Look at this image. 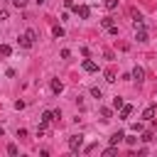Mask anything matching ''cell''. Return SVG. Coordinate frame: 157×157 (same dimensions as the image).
Segmentation results:
<instances>
[{"instance_id": "83f0119b", "label": "cell", "mask_w": 157, "mask_h": 157, "mask_svg": "<svg viewBox=\"0 0 157 157\" xmlns=\"http://www.w3.org/2000/svg\"><path fill=\"white\" fill-rule=\"evenodd\" d=\"M37 2H39V5H42V2H47V0H37Z\"/></svg>"}, {"instance_id": "44dd1931", "label": "cell", "mask_w": 157, "mask_h": 157, "mask_svg": "<svg viewBox=\"0 0 157 157\" xmlns=\"http://www.w3.org/2000/svg\"><path fill=\"white\" fill-rule=\"evenodd\" d=\"M7 155H17V145H15V142L7 145Z\"/></svg>"}, {"instance_id": "ba28073f", "label": "cell", "mask_w": 157, "mask_h": 157, "mask_svg": "<svg viewBox=\"0 0 157 157\" xmlns=\"http://www.w3.org/2000/svg\"><path fill=\"white\" fill-rule=\"evenodd\" d=\"M132 78H135V81H142V78H145V71H142L140 66H135V69H132Z\"/></svg>"}, {"instance_id": "ffe728a7", "label": "cell", "mask_w": 157, "mask_h": 157, "mask_svg": "<svg viewBox=\"0 0 157 157\" xmlns=\"http://www.w3.org/2000/svg\"><path fill=\"white\" fill-rule=\"evenodd\" d=\"M101 115H103V118H105V120H108V118H110V115H113V110H110V108H101Z\"/></svg>"}, {"instance_id": "9c48e42d", "label": "cell", "mask_w": 157, "mask_h": 157, "mask_svg": "<svg viewBox=\"0 0 157 157\" xmlns=\"http://www.w3.org/2000/svg\"><path fill=\"white\" fill-rule=\"evenodd\" d=\"M142 118H145V120H152V118H155V105H147L145 113H142Z\"/></svg>"}, {"instance_id": "9a60e30c", "label": "cell", "mask_w": 157, "mask_h": 157, "mask_svg": "<svg viewBox=\"0 0 157 157\" xmlns=\"http://www.w3.org/2000/svg\"><path fill=\"white\" fill-rule=\"evenodd\" d=\"M52 32H54V37H64V27H59V25H54Z\"/></svg>"}, {"instance_id": "8992f818", "label": "cell", "mask_w": 157, "mask_h": 157, "mask_svg": "<svg viewBox=\"0 0 157 157\" xmlns=\"http://www.w3.org/2000/svg\"><path fill=\"white\" fill-rule=\"evenodd\" d=\"M123 140H125V132H120V130L110 135V145H118V142H123Z\"/></svg>"}, {"instance_id": "7402d4cb", "label": "cell", "mask_w": 157, "mask_h": 157, "mask_svg": "<svg viewBox=\"0 0 157 157\" xmlns=\"http://www.w3.org/2000/svg\"><path fill=\"white\" fill-rule=\"evenodd\" d=\"M103 155H105V157H113V155H115V145H110L108 150H103Z\"/></svg>"}, {"instance_id": "8fae6325", "label": "cell", "mask_w": 157, "mask_h": 157, "mask_svg": "<svg viewBox=\"0 0 157 157\" xmlns=\"http://www.w3.org/2000/svg\"><path fill=\"white\" fill-rule=\"evenodd\" d=\"M0 54H2V56H10V54H12V47H10V44H0Z\"/></svg>"}, {"instance_id": "4316f807", "label": "cell", "mask_w": 157, "mask_h": 157, "mask_svg": "<svg viewBox=\"0 0 157 157\" xmlns=\"http://www.w3.org/2000/svg\"><path fill=\"white\" fill-rule=\"evenodd\" d=\"M2 135H5V130H2V128H0V137H2Z\"/></svg>"}, {"instance_id": "2e32d148", "label": "cell", "mask_w": 157, "mask_h": 157, "mask_svg": "<svg viewBox=\"0 0 157 157\" xmlns=\"http://www.w3.org/2000/svg\"><path fill=\"white\" fill-rule=\"evenodd\" d=\"M91 96H93V98H103V91H101L98 86H93V88H91Z\"/></svg>"}, {"instance_id": "6da1fadb", "label": "cell", "mask_w": 157, "mask_h": 157, "mask_svg": "<svg viewBox=\"0 0 157 157\" xmlns=\"http://www.w3.org/2000/svg\"><path fill=\"white\" fill-rule=\"evenodd\" d=\"M81 145H83V135H71V137H69V150H71V152H78Z\"/></svg>"}, {"instance_id": "484cf974", "label": "cell", "mask_w": 157, "mask_h": 157, "mask_svg": "<svg viewBox=\"0 0 157 157\" xmlns=\"http://www.w3.org/2000/svg\"><path fill=\"white\" fill-rule=\"evenodd\" d=\"M7 17H10V12H7V10H0V22H2V20H7Z\"/></svg>"}, {"instance_id": "d4e9b609", "label": "cell", "mask_w": 157, "mask_h": 157, "mask_svg": "<svg viewBox=\"0 0 157 157\" xmlns=\"http://www.w3.org/2000/svg\"><path fill=\"white\" fill-rule=\"evenodd\" d=\"M125 142H128V145H137V137H128V135H125Z\"/></svg>"}, {"instance_id": "5bb4252c", "label": "cell", "mask_w": 157, "mask_h": 157, "mask_svg": "<svg viewBox=\"0 0 157 157\" xmlns=\"http://www.w3.org/2000/svg\"><path fill=\"white\" fill-rule=\"evenodd\" d=\"M101 25H103V27L108 29V27H113L115 22H113V17H103V20H101Z\"/></svg>"}, {"instance_id": "52a82bcc", "label": "cell", "mask_w": 157, "mask_h": 157, "mask_svg": "<svg viewBox=\"0 0 157 157\" xmlns=\"http://www.w3.org/2000/svg\"><path fill=\"white\" fill-rule=\"evenodd\" d=\"M52 91H54V93H61V91H64V83H61L59 78H52Z\"/></svg>"}, {"instance_id": "603a6c76", "label": "cell", "mask_w": 157, "mask_h": 157, "mask_svg": "<svg viewBox=\"0 0 157 157\" xmlns=\"http://www.w3.org/2000/svg\"><path fill=\"white\" fill-rule=\"evenodd\" d=\"M113 105H115V108H123V98L115 96V98H113Z\"/></svg>"}, {"instance_id": "4fadbf2b", "label": "cell", "mask_w": 157, "mask_h": 157, "mask_svg": "<svg viewBox=\"0 0 157 157\" xmlns=\"http://www.w3.org/2000/svg\"><path fill=\"white\" fill-rule=\"evenodd\" d=\"M103 5H105V10H115L118 7V0H103Z\"/></svg>"}, {"instance_id": "cb8c5ba5", "label": "cell", "mask_w": 157, "mask_h": 157, "mask_svg": "<svg viewBox=\"0 0 157 157\" xmlns=\"http://www.w3.org/2000/svg\"><path fill=\"white\" fill-rule=\"evenodd\" d=\"M142 140H145V142H150V140H155V135H152V132H142Z\"/></svg>"}, {"instance_id": "e0dca14e", "label": "cell", "mask_w": 157, "mask_h": 157, "mask_svg": "<svg viewBox=\"0 0 157 157\" xmlns=\"http://www.w3.org/2000/svg\"><path fill=\"white\" fill-rule=\"evenodd\" d=\"M44 135H47V125H44V123H42V125H39V128H37V137H44Z\"/></svg>"}, {"instance_id": "7c38bea8", "label": "cell", "mask_w": 157, "mask_h": 157, "mask_svg": "<svg viewBox=\"0 0 157 157\" xmlns=\"http://www.w3.org/2000/svg\"><path fill=\"white\" fill-rule=\"evenodd\" d=\"M103 76H105V81H108V83H113V81H115V71H113V69H105V74H103Z\"/></svg>"}, {"instance_id": "277c9868", "label": "cell", "mask_w": 157, "mask_h": 157, "mask_svg": "<svg viewBox=\"0 0 157 157\" xmlns=\"http://www.w3.org/2000/svg\"><path fill=\"white\" fill-rule=\"evenodd\" d=\"M54 118H56V113H54V110H44V113H42V123H44V125L54 123Z\"/></svg>"}, {"instance_id": "30bf717a", "label": "cell", "mask_w": 157, "mask_h": 157, "mask_svg": "<svg viewBox=\"0 0 157 157\" xmlns=\"http://www.w3.org/2000/svg\"><path fill=\"white\" fill-rule=\"evenodd\" d=\"M130 113H132V105H123V108H120V118H123V120L130 118Z\"/></svg>"}, {"instance_id": "5b68a950", "label": "cell", "mask_w": 157, "mask_h": 157, "mask_svg": "<svg viewBox=\"0 0 157 157\" xmlns=\"http://www.w3.org/2000/svg\"><path fill=\"white\" fill-rule=\"evenodd\" d=\"M76 15H78V17H83V20H86V17H88V15H91V7H88V5H78V7H76Z\"/></svg>"}, {"instance_id": "3957f363", "label": "cell", "mask_w": 157, "mask_h": 157, "mask_svg": "<svg viewBox=\"0 0 157 157\" xmlns=\"http://www.w3.org/2000/svg\"><path fill=\"white\" fill-rule=\"evenodd\" d=\"M83 71L93 74V71H98V64H96V61H91V59H83Z\"/></svg>"}, {"instance_id": "7a4b0ae2", "label": "cell", "mask_w": 157, "mask_h": 157, "mask_svg": "<svg viewBox=\"0 0 157 157\" xmlns=\"http://www.w3.org/2000/svg\"><path fill=\"white\" fill-rule=\"evenodd\" d=\"M17 44H20V47H25V49H29V47H32L34 42H32V39L27 37V34H20V37H17Z\"/></svg>"}, {"instance_id": "d6986e66", "label": "cell", "mask_w": 157, "mask_h": 157, "mask_svg": "<svg viewBox=\"0 0 157 157\" xmlns=\"http://www.w3.org/2000/svg\"><path fill=\"white\" fill-rule=\"evenodd\" d=\"M25 34H27V37H29V39H32V42H34V39H37V37H39V34H37V29H27V32H25Z\"/></svg>"}, {"instance_id": "ac0fdd59", "label": "cell", "mask_w": 157, "mask_h": 157, "mask_svg": "<svg viewBox=\"0 0 157 157\" xmlns=\"http://www.w3.org/2000/svg\"><path fill=\"white\" fill-rule=\"evenodd\" d=\"M27 2H29V0H12V5H15V7H20V10H22V7H27Z\"/></svg>"}]
</instances>
